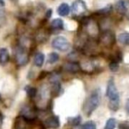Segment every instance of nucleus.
<instances>
[{"mask_svg": "<svg viewBox=\"0 0 129 129\" xmlns=\"http://www.w3.org/2000/svg\"><path fill=\"white\" fill-rule=\"evenodd\" d=\"M87 6L83 0H76L72 6V12L75 16H82L87 12Z\"/></svg>", "mask_w": 129, "mask_h": 129, "instance_id": "nucleus-4", "label": "nucleus"}, {"mask_svg": "<svg viewBox=\"0 0 129 129\" xmlns=\"http://www.w3.org/2000/svg\"><path fill=\"white\" fill-rule=\"evenodd\" d=\"M15 58L18 64L24 66L28 62L29 58L23 48H18L15 52Z\"/></svg>", "mask_w": 129, "mask_h": 129, "instance_id": "nucleus-6", "label": "nucleus"}, {"mask_svg": "<svg viewBox=\"0 0 129 129\" xmlns=\"http://www.w3.org/2000/svg\"><path fill=\"white\" fill-rule=\"evenodd\" d=\"M45 60V55L42 52H37L34 57V64L37 67H41Z\"/></svg>", "mask_w": 129, "mask_h": 129, "instance_id": "nucleus-13", "label": "nucleus"}, {"mask_svg": "<svg viewBox=\"0 0 129 129\" xmlns=\"http://www.w3.org/2000/svg\"><path fill=\"white\" fill-rule=\"evenodd\" d=\"M0 99H1V97H0Z\"/></svg>", "mask_w": 129, "mask_h": 129, "instance_id": "nucleus-29", "label": "nucleus"}, {"mask_svg": "<svg viewBox=\"0 0 129 129\" xmlns=\"http://www.w3.org/2000/svg\"><path fill=\"white\" fill-rule=\"evenodd\" d=\"M116 126V120L114 118H110L107 120L104 129H115Z\"/></svg>", "mask_w": 129, "mask_h": 129, "instance_id": "nucleus-16", "label": "nucleus"}, {"mask_svg": "<svg viewBox=\"0 0 129 129\" xmlns=\"http://www.w3.org/2000/svg\"><path fill=\"white\" fill-rule=\"evenodd\" d=\"M3 115L0 113V125L2 124V123H3Z\"/></svg>", "mask_w": 129, "mask_h": 129, "instance_id": "nucleus-26", "label": "nucleus"}, {"mask_svg": "<svg viewBox=\"0 0 129 129\" xmlns=\"http://www.w3.org/2000/svg\"><path fill=\"white\" fill-rule=\"evenodd\" d=\"M100 90L97 89L94 90L84 101L83 105V112L87 116H90V115L96 109L100 103Z\"/></svg>", "mask_w": 129, "mask_h": 129, "instance_id": "nucleus-2", "label": "nucleus"}, {"mask_svg": "<svg viewBox=\"0 0 129 129\" xmlns=\"http://www.w3.org/2000/svg\"><path fill=\"white\" fill-rule=\"evenodd\" d=\"M112 9V6L111 5H109V6H106L105 8H103V9H102L97 11V12H96V14H98V15H107V14H109V12H111Z\"/></svg>", "mask_w": 129, "mask_h": 129, "instance_id": "nucleus-21", "label": "nucleus"}, {"mask_svg": "<svg viewBox=\"0 0 129 129\" xmlns=\"http://www.w3.org/2000/svg\"><path fill=\"white\" fill-rule=\"evenodd\" d=\"M52 9H49V10L46 12V18H49L51 17V15H52Z\"/></svg>", "mask_w": 129, "mask_h": 129, "instance_id": "nucleus-24", "label": "nucleus"}, {"mask_svg": "<svg viewBox=\"0 0 129 129\" xmlns=\"http://www.w3.org/2000/svg\"><path fill=\"white\" fill-rule=\"evenodd\" d=\"M29 121L23 115L18 116L14 122V129H27Z\"/></svg>", "mask_w": 129, "mask_h": 129, "instance_id": "nucleus-8", "label": "nucleus"}, {"mask_svg": "<svg viewBox=\"0 0 129 129\" xmlns=\"http://www.w3.org/2000/svg\"><path fill=\"white\" fill-rule=\"evenodd\" d=\"M9 60V51L6 48L0 49V64L4 66Z\"/></svg>", "mask_w": 129, "mask_h": 129, "instance_id": "nucleus-11", "label": "nucleus"}, {"mask_svg": "<svg viewBox=\"0 0 129 129\" xmlns=\"http://www.w3.org/2000/svg\"><path fill=\"white\" fill-rule=\"evenodd\" d=\"M52 46L58 51L64 52H67L70 49L71 44L69 42V40L64 37L58 36L53 39V40L52 42Z\"/></svg>", "mask_w": 129, "mask_h": 129, "instance_id": "nucleus-3", "label": "nucleus"}, {"mask_svg": "<svg viewBox=\"0 0 129 129\" xmlns=\"http://www.w3.org/2000/svg\"><path fill=\"white\" fill-rule=\"evenodd\" d=\"M127 8L128 3L126 0H118L116 3V10L119 14H125L127 11Z\"/></svg>", "mask_w": 129, "mask_h": 129, "instance_id": "nucleus-9", "label": "nucleus"}, {"mask_svg": "<svg viewBox=\"0 0 129 129\" xmlns=\"http://www.w3.org/2000/svg\"><path fill=\"white\" fill-rule=\"evenodd\" d=\"M125 108H126V111H127V112L129 114V99H128V100H127V102H126Z\"/></svg>", "mask_w": 129, "mask_h": 129, "instance_id": "nucleus-25", "label": "nucleus"}, {"mask_svg": "<svg viewBox=\"0 0 129 129\" xmlns=\"http://www.w3.org/2000/svg\"><path fill=\"white\" fill-rule=\"evenodd\" d=\"M100 40L105 46H111L115 43V37L112 32L109 30H106L101 34L100 37Z\"/></svg>", "mask_w": 129, "mask_h": 129, "instance_id": "nucleus-5", "label": "nucleus"}, {"mask_svg": "<svg viewBox=\"0 0 129 129\" xmlns=\"http://www.w3.org/2000/svg\"><path fill=\"white\" fill-rule=\"evenodd\" d=\"M106 96L109 100V108L112 111H117L119 109V93L116 88L113 78H111L107 84Z\"/></svg>", "mask_w": 129, "mask_h": 129, "instance_id": "nucleus-1", "label": "nucleus"}, {"mask_svg": "<svg viewBox=\"0 0 129 129\" xmlns=\"http://www.w3.org/2000/svg\"><path fill=\"white\" fill-rule=\"evenodd\" d=\"M26 91H27V95L30 97V98H34L37 95V90L35 87H26Z\"/></svg>", "mask_w": 129, "mask_h": 129, "instance_id": "nucleus-20", "label": "nucleus"}, {"mask_svg": "<svg viewBox=\"0 0 129 129\" xmlns=\"http://www.w3.org/2000/svg\"><path fill=\"white\" fill-rule=\"evenodd\" d=\"M81 121V117L80 115H78L74 118H69V123L72 126H78L80 124Z\"/></svg>", "mask_w": 129, "mask_h": 129, "instance_id": "nucleus-17", "label": "nucleus"}, {"mask_svg": "<svg viewBox=\"0 0 129 129\" xmlns=\"http://www.w3.org/2000/svg\"><path fill=\"white\" fill-rule=\"evenodd\" d=\"M59 59V56L56 52H52L49 55V58H48V62L49 64H54L56 61H58V60Z\"/></svg>", "mask_w": 129, "mask_h": 129, "instance_id": "nucleus-19", "label": "nucleus"}, {"mask_svg": "<svg viewBox=\"0 0 129 129\" xmlns=\"http://www.w3.org/2000/svg\"><path fill=\"white\" fill-rule=\"evenodd\" d=\"M51 27L55 30H62L64 28V22L60 18L54 19L51 22Z\"/></svg>", "mask_w": 129, "mask_h": 129, "instance_id": "nucleus-15", "label": "nucleus"}, {"mask_svg": "<svg viewBox=\"0 0 129 129\" xmlns=\"http://www.w3.org/2000/svg\"><path fill=\"white\" fill-rule=\"evenodd\" d=\"M82 129H96V125L94 121H88L83 125Z\"/></svg>", "mask_w": 129, "mask_h": 129, "instance_id": "nucleus-22", "label": "nucleus"}, {"mask_svg": "<svg viewBox=\"0 0 129 129\" xmlns=\"http://www.w3.org/2000/svg\"><path fill=\"white\" fill-rule=\"evenodd\" d=\"M118 41L123 45H129V33L124 32L118 36Z\"/></svg>", "mask_w": 129, "mask_h": 129, "instance_id": "nucleus-14", "label": "nucleus"}, {"mask_svg": "<svg viewBox=\"0 0 129 129\" xmlns=\"http://www.w3.org/2000/svg\"><path fill=\"white\" fill-rule=\"evenodd\" d=\"M44 126L48 128H58L60 125V121L59 118L56 115H52L49 117L45 121H44Z\"/></svg>", "mask_w": 129, "mask_h": 129, "instance_id": "nucleus-7", "label": "nucleus"}, {"mask_svg": "<svg viewBox=\"0 0 129 129\" xmlns=\"http://www.w3.org/2000/svg\"><path fill=\"white\" fill-rule=\"evenodd\" d=\"M109 69L111 70V72H117L119 69L118 61H117L115 60H112L109 64Z\"/></svg>", "mask_w": 129, "mask_h": 129, "instance_id": "nucleus-18", "label": "nucleus"}, {"mask_svg": "<svg viewBox=\"0 0 129 129\" xmlns=\"http://www.w3.org/2000/svg\"><path fill=\"white\" fill-rule=\"evenodd\" d=\"M0 6H5V1H4V0H0Z\"/></svg>", "mask_w": 129, "mask_h": 129, "instance_id": "nucleus-27", "label": "nucleus"}, {"mask_svg": "<svg viewBox=\"0 0 129 129\" xmlns=\"http://www.w3.org/2000/svg\"><path fill=\"white\" fill-rule=\"evenodd\" d=\"M118 129H129V124L127 122H122L118 125Z\"/></svg>", "mask_w": 129, "mask_h": 129, "instance_id": "nucleus-23", "label": "nucleus"}, {"mask_svg": "<svg viewBox=\"0 0 129 129\" xmlns=\"http://www.w3.org/2000/svg\"><path fill=\"white\" fill-rule=\"evenodd\" d=\"M128 18H129V15H128Z\"/></svg>", "mask_w": 129, "mask_h": 129, "instance_id": "nucleus-28", "label": "nucleus"}, {"mask_svg": "<svg viewBox=\"0 0 129 129\" xmlns=\"http://www.w3.org/2000/svg\"><path fill=\"white\" fill-rule=\"evenodd\" d=\"M63 68L66 72H69L71 73H76L79 72L81 69V66L78 64L75 63V62H69V63L64 64Z\"/></svg>", "mask_w": 129, "mask_h": 129, "instance_id": "nucleus-10", "label": "nucleus"}, {"mask_svg": "<svg viewBox=\"0 0 129 129\" xmlns=\"http://www.w3.org/2000/svg\"><path fill=\"white\" fill-rule=\"evenodd\" d=\"M57 12L60 16H67L70 12V7L67 3H61L58 6Z\"/></svg>", "mask_w": 129, "mask_h": 129, "instance_id": "nucleus-12", "label": "nucleus"}]
</instances>
